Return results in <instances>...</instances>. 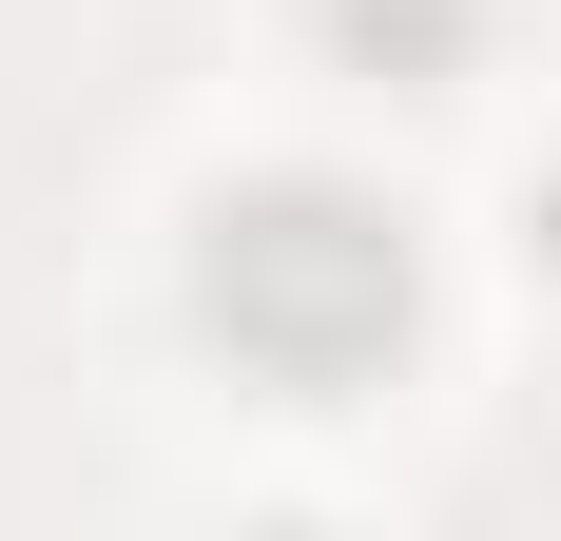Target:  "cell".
Wrapping results in <instances>:
<instances>
[{"label": "cell", "instance_id": "cell-1", "mask_svg": "<svg viewBox=\"0 0 561 541\" xmlns=\"http://www.w3.org/2000/svg\"><path fill=\"white\" fill-rule=\"evenodd\" d=\"M194 329L272 406H348V387L407 368L426 329V232L368 194V174H232L194 214Z\"/></svg>", "mask_w": 561, "mask_h": 541}, {"label": "cell", "instance_id": "cell-2", "mask_svg": "<svg viewBox=\"0 0 561 541\" xmlns=\"http://www.w3.org/2000/svg\"><path fill=\"white\" fill-rule=\"evenodd\" d=\"M310 20H330V58L388 78V97H446L465 58H484V0H310Z\"/></svg>", "mask_w": 561, "mask_h": 541}, {"label": "cell", "instance_id": "cell-3", "mask_svg": "<svg viewBox=\"0 0 561 541\" xmlns=\"http://www.w3.org/2000/svg\"><path fill=\"white\" fill-rule=\"evenodd\" d=\"M542 252H561V194H542Z\"/></svg>", "mask_w": 561, "mask_h": 541}]
</instances>
